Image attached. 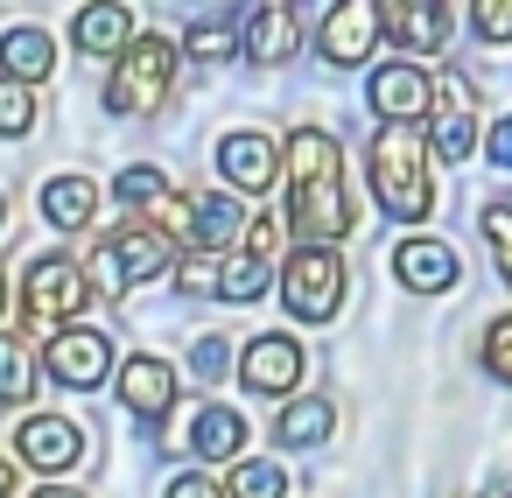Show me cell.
<instances>
[{
    "label": "cell",
    "instance_id": "6da1fadb",
    "mask_svg": "<svg viewBox=\"0 0 512 498\" xmlns=\"http://www.w3.org/2000/svg\"><path fill=\"white\" fill-rule=\"evenodd\" d=\"M372 197L386 218L414 225L435 211V183H428V141L414 134V120H386V134H372Z\"/></svg>",
    "mask_w": 512,
    "mask_h": 498
},
{
    "label": "cell",
    "instance_id": "7a4b0ae2",
    "mask_svg": "<svg viewBox=\"0 0 512 498\" xmlns=\"http://www.w3.org/2000/svg\"><path fill=\"white\" fill-rule=\"evenodd\" d=\"M176 85V43L169 36H134L106 78V113L113 120H148Z\"/></svg>",
    "mask_w": 512,
    "mask_h": 498
},
{
    "label": "cell",
    "instance_id": "3957f363",
    "mask_svg": "<svg viewBox=\"0 0 512 498\" xmlns=\"http://www.w3.org/2000/svg\"><path fill=\"white\" fill-rule=\"evenodd\" d=\"M99 288H92V274L85 267H71V260H29V274H22V309H29V330H64V323H78V309L92 302Z\"/></svg>",
    "mask_w": 512,
    "mask_h": 498
},
{
    "label": "cell",
    "instance_id": "277c9868",
    "mask_svg": "<svg viewBox=\"0 0 512 498\" xmlns=\"http://www.w3.org/2000/svg\"><path fill=\"white\" fill-rule=\"evenodd\" d=\"M281 302H288V316H302V323H330V316L344 309V260H337L330 246H302V253L281 267Z\"/></svg>",
    "mask_w": 512,
    "mask_h": 498
},
{
    "label": "cell",
    "instance_id": "5b68a950",
    "mask_svg": "<svg viewBox=\"0 0 512 498\" xmlns=\"http://www.w3.org/2000/svg\"><path fill=\"white\" fill-rule=\"evenodd\" d=\"M162 267H169V239H162L155 225H148V232H141V225H127L113 246H99V253H92V267H85V274H92V288H99V295H120V288L155 281Z\"/></svg>",
    "mask_w": 512,
    "mask_h": 498
},
{
    "label": "cell",
    "instance_id": "8992f818",
    "mask_svg": "<svg viewBox=\"0 0 512 498\" xmlns=\"http://www.w3.org/2000/svg\"><path fill=\"white\" fill-rule=\"evenodd\" d=\"M379 36H386V0H337V8L323 15L316 50H323L330 71H358V64L372 57Z\"/></svg>",
    "mask_w": 512,
    "mask_h": 498
},
{
    "label": "cell",
    "instance_id": "52a82bcc",
    "mask_svg": "<svg viewBox=\"0 0 512 498\" xmlns=\"http://www.w3.org/2000/svg\"><path fill=\"white\" fill-rule=\"evenodd\" d=\"M288 232H302L309 246H330L351 232V211H344V183L337 176H309V183H288Z\"/></svg>",
    "mask_w": 512,
    "mask_h": 498
},
{
    "label": "cell",
    "instance_id": "ba28073f",
    "mask_svg": "<svg viewBox=\"0 0 512 498\" xmlns=\"http://www.w3.org/2000/svg\"><path fill=\"white\" fill-rule=\"evenodd\" d=\"M106 372H113V337L106 330H85V323L50 330V379L57 386H99Z\"/></svg>",
    "mask_w": 512,
    "mask_h": 498
},
{
    "label": "cell",
    "instance_id": "9c48e42d",
    "mask_svg": "<svg viewBox=\"0 0 512 498\" xmlns=\"http://www.w3.org/2000/svg\"><path fill=\"white\" fill-rule=\"evenodd\" d=\"M15 449H22V463H36L43 477H64V470L85 456V435H78V421H64V414H29V421L15 428Z\"/></svg>",
    "mask_w": 512,
    "mask_h": 498
},
{
    "label": "cell",
    "instance_id": "30bf717a",
    "mask_svg": "<svg viewBox=\"0 0 512 498\" xmlns=\"http://www.w3.org/2000/svg\"><path fill=\"white\" fill-rule=\"evenodd\" d=\"M239 379H246V393H288V386L302 379V344H295L288 330L253 337L246 358H239Z\"/></svg>",
    "mask_w": 512,
    "mask_h": 498
},
{
    "label": "cell",
    "instance_id": "8fae6325",
    "mask_svg": "<svg viewBox=\"0 0 512 498\" xmlns=\"http://www.w3.org/2000/svg\"><path fill=\"white\" fill-rule=\"evenodd\" d=\"M393 274H400V288H414V295H449V288L463 281V267H456V253H449L442 239H400Z\"/></svg>",
    "mask_w": 512,
    "mask_h": 498
},
{
    "label": "cell",
    "instance_id": "7c38bea8",
    "mask_svg": "<svg viewBox=\"0 0 512 498\" xmlns=\"http://www.w3.org/2000/svg\"><path fill=\"white\" fill-rule=\"evenodd\" d=\"M218 169L232 176V190H274V169H281V155H274V141L267 134H253V127H239V134H225L218 141Z\"/></svg>",
    "mask_w": 512,
    "mask_h": 498
},
{
    "label": "cell",
    "instance_id": "4fadbf2b",
    "mask_svg": "<svg viewBox=\"0 0 512 498\" xmlns=\"http://www.w3.org/2000/svg\"><path fill=\"white\" fill-rule=\"evenodd\" d=\"M120 400H127L141 421L169 414V407H176V365H169V358H155V351L127 358V365H120Z\"/></svg>",
    "mask_w": 512,
    "mask_h": 498
},
{
    "label": "cell",
    "instance_id": "5bb4252c",
    "mask_svg": "<svg viewBox=\"0 0 512 498\" xmlns=\"http://www.w3.org/2000/svg\"><path fill=\"white\" fill-rule=\"evenodd\" d=\"M386 36L400 50H442L449 43V0H386Z\"/></svg>",
    "mask_w": 512,
    "mask_h": 498
},
{
    "label": "cell",
    "instance_id": "9a60e30c",
    "mask_svg": "<svg viewBox=\"0 0 512 498\" xmlns=\"http://www.w3.org/2000/svg\"><path fill=\"white\" fill-rule=\"evenodd\" d=\"M428 99H435V78H421L414 64H386L372 78V113H386V120H421Z\"/></svg>",
    "mask_w": 512,
    "mask_h": 498
},
{
    "label": "cell",
    "instance_id": "2e32d148",
    "mask_svg": "<svg viewBox=\"0 0 512 498\" xmlns=\"http://www.w3.org/2000/svg\"><path fill=\"white\" fill-rule=\"evenodd\" d=\"M134 43V8L127 0H92V8H78V50L85 57H120Z\"/></svg>",
    "mask_w": 512,
    "mask_h": 498
},
{
    "label": "cell",
    "instance_id": "e0dca14e",
    "mask_svg": "<svg viewBox=\"0 0 512 498\" xmlns=\"http://www.w3.org/2000/svg\"><path fill=\"white\" fill-rule=\"evenodd\" d=\"M302 43V22L288 0H267V8H253V29H246V57L253 64H288Z\"/></svg>",
    "mask_w": 512,
    "mask_h": 498
},
{
    "label": "cell",
    "instance_id": "ac0fdd59",
    "mask_svg": "<svg viewBox=\"0 0 512 498\" xmlns=\"http://www.w3.org/2000/svg\"><path fill=\"white\" fill-rule=\"evenodd\" d=\"M0 64H8V78H22V85H43L57 71V36L50 29H8L0 36Z\"/></svg>",
    "mask_w": 512,
    "mask_h": 498
},
{
    "label": "cell",
    "instance_id": "d6986e66",
    "mask_svg": "<svg viewBox=\"0 0 512 498\" xmlns=\"http://www.w3.org/2000/svg\"><path fill=\"white\" fill-rule=\"evenodd\" d=\"M92 211H99V183H92V176H57V183H43V218H50L57 232H78Z\"/></svg>",
    "mask_w": 512,
    "mask_h": 498
},
{
    "label": "cell",
    "instance_id": "ffe728a7",
    "mask_svg": "<svg viewBox=\"0 0 512 498\" xmlns=\"http://www.w3.org/2000/svg\"><path fill=\"white\" fill-rule=\"evenodd\" d=\"M281 169H288V183L337 176V141H330L323 127H295V134H288V148H281Z\"/></svg>",
    "mask_w": 512,
    "mask_h": 498
},
{
    "label": "cell",
    "instance_id": "44dd1931",
    "mask_svg": "<svg viewBox=\"0 0 512 498\" xmlns=\"http://www.w3.org/2000/svg\"><path fill=\"white\" fill-rule=\"evenodd\" d=\"M330 428H337V407H330V400H295V407L274 421V442H281V449H309V442H330Z\"/></svg>",
    "mask_w": 512,
    "mask_h": 498
},
{
    "label": "cell",
    "instance_id": "7402d4cb",
    "mask_svg": "<svg viewBox=\"0 0 512 498\" xmlns=\"http://www.w3.org/2000/svg\"><path fill=\"white\" fill-rule=\"evenodd\" d=\"M239 442H246V421L232 407H204L197 428H190V449L197 456H239Z\"/></svg>",
    "mask_w": 512,
    "mask_h": 498
},
{
    "label": "cell",
    "instance_id": "603a6c76",
    "mask_svg": "<svg viewBox=\"0 0 512 498\" xmlns=\"http://www.w3.org/2000/svg\"><path fill=\"white\" fill-rule=\"evenodd\" d=\"M225 498H288V470L274 456H246V463H232Z\"/></svg>",
    "mask_w": 512,
    "mask_h": 498
},
{
    "label": "cell",
    "instance_id": "cb8c5ba5",
    "mask_svg": "<svg viewBox=\"0 0 512 498\" xmlns=\"http://www.w3.org/2000/svg\"><path fill=\"white\" fill-rule=\"evenodd\" d=\"M29 393H36V344L0 337V400H29Z\"/></svg>",
    "mask_w": 512,
    "mask_h": 498
},
{
    "label": "cell",
    "instance_id": "d4e9b609",
    "mask_svg": "<svg viewBox=\"0 0 512 498\" xmlns=\"http://www.w3.org/2000/svg\"><path fill=\"white\" fill-rule=\"evenodd\" d=\"M267 274H274V260H260V253H239V260H225V288H218V295H232V302H253V295H267Z\"/></svg>",
    "mask_w": 512,
    "mask_h": 498
},
{
    "label": "cell",
    "instance_id": "484cf974",
    "mask_svg": "<svg viewBox=\"0 0 512 498\" xmlns=\"http://www.w3.org/2000/svg\"><path fill=\"white\" fill-rule=\"evenodd\" d=\"M29 127H36V99H29V85H22V78H0V134L22 141Z\"/></svg>",
    "mask_w": 512,
    "mask_h": 498
},
{
    "label": "cell",
    "instance_id": "4316f807",
    "mask_svg": "<svg viewBox=\"0 0 512 498\" xmlns=\"http://www.w3.org/2000/svg\"><path fill=\"white\" fill-rule=\"evenodd\" d=\"M176 288L183 295H218L225 288V260L204 246V253H190V260H176Z\"/></svg>",
    "mask_w": 512,
    "mask_h": 498
},
{
    "label": "cell",
    "instance_id": "83f0119b",
    "mask_svg": "<svg viewBox=\"0 0 512 498\" xmlns=\"http://www.w3.org/2000/svg\"><path fill=\"white\" fill-rule=\"evenodd\" d=\"M183 50H190V57H197V64H225V57H232V50H239V36H232V29H225V22H211V15H204V22H197V29H190V43H183Z\"/></svg>",
    "mask_w": 512,
    "mask_h": 498
},
{
    "label": "cell",
    "instance_id": "f1b7e54d",
    "mask_svg": "<svg viewBox=\"0 0 512 498\" xmlns=\"http://www.w3.org/2000/svg\"><path fill=\"white\" fill-rule=\"evenodd\" d=\"M428 148H435L442 162H463V155L477 148V127H470V113H442V127L428 134Z\"/></svg>",
    "mask_w": 512,
    "mask_h": 498
},
{
    "label": "cell",
    "instance_id": "f546056e",
    "mask_svg": "<svg viewBox=\"0 0 512 498\" xmlns=\"http://www.w3.org/2000/svg\"><path fill=\"white\" fill-rule=\"evenodd\" d=\"M484 239H491V253H498V267L512 281V204H484Z\"/></svg>",
    "mask_w": 512,
    "mask_h": 498
},
{
    "label": "cell",
    "instance_id": "4dcf8cb0",
    "mask_svg": "<svg viewBox=\"0 0 512 498\" xmlns=\"http://www.w3.org/2000/svg\"><path fill=\"white\" fill-rule=\"evenodd\" d=\"M470 22H477L484 43H512V0H477Z\"/></svg>",
    "mask_w": 512,
    "mask_h": 498
},
{
    "label": "cell",
    "instance_id": "1f68e13d",
    "mask_svg": "<svg viewBox=\"0 0 512 498\" xmlns=\"http://www.w3.org/2000/svg\"><path fill=\"white\" fill-rule=\"evenodd\" d=\"M484 365H491V379H512V316H498L484 330Z\"/></svg>",
    "mask_w": 512,
    "mask_h": 498
},
{
    "label": "cell",
    "instance_id": "d6a6232c",
    "mask_svg": "<svg viewBox=\"0 0 512 498\" xmlns=\"http://www.w3.org/2000/svg\"><path fill=\"white\" fill-rule=\"evenodd\" d=\"M120 197H127V204H148V197H162V169H148V162H134V169L120 176Z\"/></svg>",
    "mask_w": 512,
    "mask_h": 498
},
{
    "label": "cell",
    "instance_id": "836d02e7",
    "mask_svg": "<svg viewBox=\"0 0 512 498\" xmlns=\"http://www.w3.org/2000/svg\"><path fill=\"white\" fill-rule=\"evenodd\" d=\"M435 99H442L449 113H470V78H463V71H442V78H435Z\"/></svg>",
    "mask_w": 512,
    "mask_h": 498
},
{
    "label": "cell",
    "instance_id": "e575fe53",
    "mask_svg": "<svg viewBox=\"0 0 512 498\" xmlns=\"http://www.w3.org/2000/svg\"><path fill=\"white\" fill-rule=\"evenodd\" d=\"M246 253L274 260V253H281V225H274V218H253V225H246Z\"/></svg>",
    "mask_w": 512,
    "mask_h": 498
},
{
    "label": "cell",
    "instance_id": "d590c367",
    "mask_svg": "<svg viewBox=\"0 0 512 498\" xmlns=\"http://www.w3.org/2000/svg\"><path fill=\"white\" fill-rule=\"evenodd\" d=\"M197 372L204 379H225V337H197Z\"/></svg>",
    "mask_w": 512,
    "mask_h": 498
},
{
    "label": "cell",
    "instance_id": "8d00e7d4",
    "mask_svg": "<svg viewBox=\"0 0 512 498\" xmlns=\"http://www.w3.org/2000/svg\"><path fill=\"white\" fill-rule=\"evenodd\" d=\"M169 498H225V484H211V477H197V470H190V477H176V484H169Z\"/></svg>",
    "mask_w": 512,
    "mask_h": 498
},
{
    "label": "cell",
    "instance_id": "74e56055",
    "mask_svg": "<svg viewBox=\"0 0 512 498\" xmlns=\"http://www.w3.org/2000/svg\"><path fill=\"white\" fill-rule=\"evenodd\" d=\"M491 162L512 169V120H498V134H491Z\"/></svg>",
    "mask_w": 512,
    "mask_h": 498
},
{
    "label": "cell",
    "instance_id": "f35d334b",
    "mask_svg": "<svg viewBox=\"0 0 512 498\" xmlns=\"http://www.w3.org/2000/svg\"><path fill=\"white\" fill-rule=\"evenodd\" d=\"M0 498H15V463L0 456Z\"/></svg>",
    "mask_w": 512,
    "mask_h": 498
},
{
    "label": "cell",
    "instance_id": "ab89813d",
    "mask_svg": "<svg viewBox=\"0 0 512 498\" xmlns=\"http://www.w3.org/2000/svg\"><path fill=\"white\" fill-rule=\"evenodd\" d=\"M36 498H85V491H64V484H43Z\"/></svg>",
    "mask_w": 512,
    "mask_h": 498
},
{
    "label": "cell",
    "instance_id": "60d3db41",
    "mask_svg": "<svg viewBox=\"0 0 512 498\" xmlns=\"http://www.w3.org/2000/svg\"><path fill=\"white\" fill-rule=\"evenodd\" d=\"M491 498H512V477H498V491H491Z\"/></svg>",
    "mask_w": 512,
    "mask_h": 498
},
{
    "label": "cell",
    "instance_id": "b9f144b4",
    "mask_svg": "<svg viewBox=\"0 0 512 498\" xmlns=\"http://www.w3.org/2000/svg\"><path fill=\"white\" fill-rule=\"evenodd\" d=\"M0 309H8V281H0Z\"/></svg>",
    "mask_w": 512,
    "mask_h": 498
},
{
    "label": "cell",
    "instance_id": "7bdbcfd3",
    "mask_svg": "<svg viewBox=\"0 0 512 498\" xmlns=\"http://www.w3.org/2000/svg\"><path fill=\"white\" fill-rule=\"evenodd\" d=\"M0 225H8V197H0Z\"/></svg>",
    "mask_w": 512,
    "mask_h": 498
}]
</instances>
